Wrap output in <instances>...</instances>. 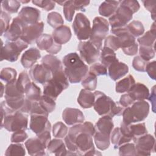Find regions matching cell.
<instances>
[{"label":"cell","mask_w":156,"mask_h":156,"mask_svg":"<svg viewBox=\"0 0 156 156\" xmlns=\"http://www.w3.org/2000/svg\"><path fill=\"white\" fill-rule=\"evenodd\" d=\"M87 126L85 122L74 125L70 127L66 137L77 147L79 155H101L94 146L93 138L87 132Z\"/></svg>","instance_id":"cell-1"},{"label":"cell","mask_w":156,"mask_h":156,"mask_svg":"<svg viewBox=\"0 0 156 156\" xmlns=\"http://www.w3.org/2000/svg\"><path fill=\"white\" fill-rule=\"evenodd\" d=\"M64 72L71 83L80 82L88 73V67L76 52H71L63 58Z\"/></svg>","instance_id":"cell-2"},{"label":"cell","mask_w":156,"mask_h":156,"mask_svg":"<svg viewBox=\"0 0 156 156\" xmlns=\"http://www.w3.org/2000/svg\"><path fill=\"white\" fill-rule=\"evenodd\" d=\"M94 109L99 115H108L113 118L114 116H121L124 108L119 103L113 101L109 96L100 91L94 93Z\"/></svg>","instance_id":"cell-3"},{"label":"cell","mask_w":156,"mask_h":156,"mask_svg":"<svg viewBox=\"0 0 156 156\" xmlns=\"http://www.w3.org/2000/svg\"><path fill=\"white\" fill-rule=\"evenodd\" d=\"M149 104L144 101L134 102L130 106L124 109L122 112V122L129 125L132 123L144 121L149 112Z\"/></svg>","instance_id":"cell-4"},{"label":"cell","mask_w":156,"mask_h":156,"mask_svg":"<svg viewBox=\"0 0 156 156\" xmlns=\"http://www.w3.org/2000/svg\"><path fill=\"white\" fill-rule=\"evenodd\" d=\"M68 81L63 69L52 74V78L44 84L43 94L55 101L60 93L69 87Z\"/></svg>","instance_id":"cell-5"},{"label":"cell","mask_w":156,"mask_h":156,"mask_svg":"<svg viewBox=\"0 0 156 156\" xmlns=\"http://www.w3.org/2000/svg\"><path fill=\"white\" fill-rule=\"evenodd\" d=\"M111 33L116 36L120 44V48L127 55H134L138 52V45L135 38L132 35L125 27L111 29Z\"/></svg>","instance_id":"cell-6"},{"label":"cell","mask_w":156,"mask_h":156,"mask_svg":"<svg viewBox=\"0 0 156 156\" xmlns=\"http://www.w3.org/2000/svg\"><path fill=\"white\" fill-rule=\"evenodd\" d=\"M108 29L109 24L107 20L101 16L94 18L90 41L99 50L102 49V41L105 38Z\"/></svg>","instance_id":"cell-7"},{"label":"cell","mask_w":156,"mask_h":156,"mask_svg":"<svg viewBox=\"0 0 156 156\" xmlns=\"http://www.w3.org/2000/svg\"><path fill=\"white\" fill-rule=\"evenodd\" d=\"M1 49V61L4 60L10 62H16L21 52L28 47V44L20 38L15 41L7 42L3 46L2 41Z\"/></svg>","instance_id":"cell-8"},{"label":"cell","mask_w":156,"mask_h":156,"mask_svg":"<svg viewBox=\"0 0 156 156\" xmlns=\"http://www.w3.org/2000/svg\"><path fill=\"white\" fill-rule=\"evenodd\" d=\"M28 117L25 113L16 112L7 115L1 122V128L4 127L9 132H16L27 129Z\"/></svg>","instance_id":"cell-9"},{"label":"cell","mask_w":156,"mask_h":156,"mask_svg":"<svg viewBox=\"0 0 156 156\" xmlns=\"http://www.w3.org/2000/svg\"><path fill=\"white\" fill-rule=\"evenodd\" d=\"M72 27L78 40L83 41L90 38L91 31V24L88 18L83 13L76 14Z\"/></svg>","instance_id":"cell-10"},{"label":"cell","mask_w":156,"mask_h":156,"mask_svg":"<svg viewBox=\"0 0 156 156\" xmlns=\"http://www.w3.org/2000/svg\"><path fill=\"white\" fill-rule=\"evenodd\" d=\"M133 12L120 2L119 7L113 15L109 18V23L112 29L120 28L126 26L132 19Z\"/></svg>","instance_id":"cell-11"},{"label":"cell","mask_w":156,"mask_h":156,"mask_svg":"<svg viewBox=\"0 0 156 156\" xmlns=\"http://www.w3.org/2000/svg\"><path fill=\"white\" fill-rule=\"evenodd\" d=\"M80 58L88 65L94 63L100 56V50L98 49L90 40L80 41L78 46Z\"/></svg>","instance_id":"cell-12"},{"label":"cell","mask_w":156,"mask_h":156,"mask_svg":"<svg viewBox=\"0 0 156 156\" xmlns=\"http://www.w3.org/2000/svg\"><path fill=\"white\" fill-rule=\"evenodd\" d=\"M136 149V155H150L155 152V140L151 134H145L133 140Z\"/></svg>","instance_id":"cell-13"},{"label":"cell","mask_w":156,"mask_h":156,"mask_svg":"<svg viewBox=\"0 0 156 156\" xmlns=\"http://www.w3.org/2000/svg\"><path fill=\"white\" fill-rule=\"evenodd\" d=\"M44 27V24L42 21L24 26L20 39L28 44H31L42 35Z\"/></svg>","instance_id":"cell-14"},{"label":"cell","mask_w":156,"mask_h":156,"mask_svg":"<svg viewBox=\"0 0 156 156\" xmlns=\"http://www.w3.org/2000/svg\"><path fill=\"white\" fill-rule=\"evenodd\" d=\"M48 117L47 116L40 114L30 115V129L37 135L47 130L51 131V124Z\"/></svg>","instance_id":"cell-15"},{"label":"cell","mask_w":156,"mask_h":156,"mask_svg":"<svg viewBox=\"0 0 156 156\" xmlns=\"http://www.w3.org/2000/svg\"><path fill=\"white\" fill-rule=\"evenodd\" d=\"M37 47L41 50H45L48 53L54 55L62 49V45L55 43L52 36L47 34H42L37 40Z\"/></svg>","instance_id":"cell-16"},{"label":"cell","mask_w":156,"mask_h":156,"mask_svg":"<svg viewBox=\"0 0 156 156\" xmlns=\"http://www.w3.org/2000/svg\"><path fill=\"white\" fill-rule=\"evenodd\" d=\"M29 75L34 82L40 84H45L52 78L51 71L43 64L33 66L29 71Z\"/></svg>","instance_id":"cell-17"},{"label":"cell","mask_w":156,"mask_h":156,"mask_svg":"<svg viewBox=\"0 0 156 156\" xmlns=\"http://www.w3.org/2000/svg\"><path fill=\"white\" fill-rule=\"evenodd\" d=\"M119 129L122 133L130 138L132 140H134L147 133L145 123L144 122L126 125L122 122L120 124Z\"/></svg>","instance_id":"cell-18"},{"label":"cell","mask_w":156,"mask_h":156,"mask_svg":"<svg viewBox=\"0 0 156 156\" xmlns=\"http://www.w3.org/2000/svg\"><path fill=\"white\" fill-rule=\"evenodd\" d=\"M18 17L24 26L35 24L40 19V11L34 7L26 6L20 11Z\"/></svg>","instance_id":"cell-19"},{"label":"cell","mask_w":156,"mask_h":156,"mask_svg":"<svg viewBox=\"0 0 156 156\" xmlns=\"http://www.w3.org/2000/svg\"><path fill=\"white\" fill-rule=\"evenodd\" d=\"M62 119L68 126H74L82 123L85 118L81 110L77 108L67 107L62 113Z\"/></svg>","instance_id":"cell-20"},{"label":"cell","mask_w":156,"mask_h":156,"mask_svg":"<svg viewBox=\"0 0 156 156\" xmlns=\"http://www.w3.org/2000/svg\"><path fill=\"white\" fill-rule=\"evenodd\" d=\"M24 26L18 16L13 18L8 30L4 34V37L10 41H15L20 38Z\"/></svg>","instance_id":"cell-21"},{"label":"cell","mask_w":156,"mask_h":156,"mask_svg":"<svg viewBox=\"0 0 156 156\" xmlns=\"http://www.w3.org/2000/svg\"><path fill=\"white\" fill-rule=\"evenodd\" d=\"M25 146L31 156L46 155L45 149L47 146L38 136L28 139L25 142Z\"/></svg>","instance_id":"cell-22"},{"label":"cell","mask_w":156,"mask_h":156,"mask_svg":"<svg viewBox=\"0 0 156 156\" xmlns=\"http://www.w3.org/2000/svg\"><path fill=\"white\" fill-rule=\"evenodd\" d=\"M40 57V51L35 48H31L26 50L22 55L21 63L25 68H31Z\"/></svg>","instance_id":"cell-23"},{"label":"cell","mask_w":156,"mask_h":156,"mask_svg":"<svg viewBox=\"0 0 156 156\" xmlns=\"http://www.w3.org/2000/svg\"><path fill=\"white\" fill-rule=\"evenodd\" d=\"M108 73L110 79L116 81L124 77L129 72L128 66L123 62L116 61L108 67Z\"/></svg>","instance_id":"cell-24"},{"label":"cell","mask_w":156,"mask_h":156,"mask_svg":"<svg viewBox=\"0 0 156 156\" xmlns=\"http://www.w3.org/2000/svg\"><path fill=\"white\" fill-rule=\"evenodd\" d=\"M128 93L134 101H144L147 99L149 95V90L145 85L138 82L132 87Z\"/></svg>","instance_id":"cell-25"},{"label":"cell","mask_w":156,"mask_h":156,"mask_svg":"<svg viewBox=\"0 0 156 156\" xmlns=\"http://www.w3.org/2000/svg\"><path fill=\"white\" fill-rule=\"evenodd\" d=\"M114 124L112 118L108 115H104L100 118L94 126L95 131L108 136H110Z\"/></svg>","instance_id":"cell-26"},{"label":"cell","mask_w":156,"mask_h":156,"mask_svg":"<svg viewBox=\"0 0 156 156\" xmlns=\"http://www.w3.org/2000/svg\"><path fill=\"white\" fill-rule=\"evenodd\" d=\"M52 36L55 43L62 45L68 43L70 40L71 38V31L68 26L62 25L56 28L52 32Z\"/></svg>","instance_id":"cell-27"},{"label":"cell","mask_w":156,"mask_h":156,"mask_svg":"<svg viewBox=\"0 0 156 156\" xmlns=\"http://www.w3.org/2000/svg\"><path fill=\"white\" fill-rule=\"evenodd\" d=\"M41 64L48 68L51 71L52 74L63 70V65L61 61L52 54L44 55L41 59Z\"/></svg>","instance_id":"cell-28"},{"label":"cell","mask_w":156,"mask_h":156,"mask_svg":"<svg viewBox=\"0 0 156 156\" xmlns=\"http://www.w3.org/2000/svg\"><path fill=\"white\" fill-rule=\"evenodd\" d=\"M65 143L60 138H54L50 141L47 146V151L50 154L55 155H67L68 150H66Z\"/></svg>","instance_id":"cell-29"},{"label":"cell","mask_w":156,"mask_h":156,"mask_svg":"<svg viewBox=\"0 0 156 156\" xmlns=\"http://www.w3.org/2000/svg\"><path fill=\"white\" fill-rule=\"evenodd\" d=\"M156 38L155 23L154 22L151 27L150 30L146 32L143 36L139 37L137 41L140 46L155 48V41Z\"/></svg>","instance_id":"cell-30"},{"label":"cell","mask_w":156,"mask_h":156,"mask_svg":"<svg viewBox=\"0 0 156 156\" xmlns=\"http://www.w3.org/2000/svg\"><path fill=\"white\" fill-rule=\"evenodd\" d=\"M95 100L94 93L86 89L80 90L77 98L78 104L83 108H89L93 106Z\"/></svg>","instance_id":"cell-31"},{"label":"cell","mask_w":156,"mask_h":156,"mask_svg":"<svg viewBox=\"0 0 156 156\" xmlns=\"http://www.w3.org/2000/svg\"><path fill=\"white\" fill-rule=\"evenodd\" d=\"M121 1H105L99 7V13L102 16L109 17L114 14L119 7Z\"/></svg>","instance_id":"cell-32"},{"label":"cell","mask_w":156,"mask_h":156,"mask_svg":"<svg viewBox=\"0 0 156 156\" xmlns=\"http://www.w3.org/2000/svg\"><path fill=\"white\" fill-rule=\"evenodd\" d=\"M101 63L104 65L107 68L113 63L118 61L116 55L112 49L104 46L100 53Z\"/></svg>","instance_id":"cell-33"},{"label":"cell","mask_w":156,"mask_h":156,"mask_svg":"<svg viewBox=\"0 0 156 156\" xmlns=\"http://www.w3.org/2000/svg\"><path fill=\"white\" fill-rule=\"evenodd\" d=\"M110 140L116 149L123 144L129 143L132 140V139L122 133L119 127H116L111 133Z\"/></svg>","instance_id":"cell-34"},{"label":"cell","mask_w":156,"mask_h":156,"mask_svg":"<svg viewBox=\"0 0 156 156\" xmlns=\"http://www.w3.org/2000/svg\"><path fill=\"white\" fill-rule=\"evenodd\" d=\"M135 83V80L133 77L129 74L126 77L121 79L116 83L115 90L119 93L128 92Z\"/></svg>","instance_id":"cell-35"},{"label":"cell","mask_w":156,"mask_h":156,"mask_svg":"<svg viewBox=\"0 0 156 156\" xmlns=\"http://www.w3.org/2000/svg\"><path fill=\"white\" fill-rule=\"evenodd\" d=\"M5 99L8 98H15L21 96H24V94L21 93L16 86V80L7 83L5 86Z\"/></svg>","instance_id":"cell-36"},{"label":"cell","mask_w":156,"mask_h":156,"mask_svg":"<svg viewBox=\"0 0 156 156\" xmlns=\"http://www.w3.org/2000/svg\"><path fill=\"white\" fill-rule=\"evenodd\" d=\"M93 136L95 144L99 149L104 151L108 148L110 144V136L105 135L95 131Z\"/></svg>","instance_id":"cell-37"},{"label":"cell","mask_w":156,"mask_h":156,"mask_svg":"<svg viewBox=\"0 0 156 156\" xmlns=\"http://www.w3.org/2000/svg\"><path fill=\"white\" fill-rule=\"evenodd\" d=\"M126 27L130 34L135 38L142 35L144 32V26L140 21L133 20L128 24Z\"/></svg>","instance_id":"cell-38"},{"label":"cell","mask_w":156,"mask_h":156,"mask_svg":"<svg viewBox=\"0 0 156 156\" xmlns=\"http://www.w3.org/2000/svg\"><path fill=\"white\" fill-rule=\"evenodd\" d=\"M27 99L31 101H38L41 96V89L34 82H31L25 92Z\"/></svg>","instance_id":"cell-39"},{"label":"cell","mask_w":156,"mask_h":156,"mask_svg":"<svg viewBox=\"0 0 156 156\" xmlns=\"http://www.w3.org/2000/svg\"><path fill=\"white\" fill-rule=\"evenodd\" d=\"M97 76L88 71L81 80V84L84 89L93 91L97 87Z\"/></svg>","instance_id":"cell-40"},{"label":"cell","mask_w":156,"mask_h":156,"mask_svg":"<svg viewBox=\"0 0 156 156\" xmlns=\"http://www.w3.org/2000/svg\"><path fill=\"white\" fill-rule=\"evenodd\" d=\"M30 83V79L27 71H23L21 72L18 79L16 80V86L18 90L21 93L24 94Z\"/></svg>","instance_id":"cell-41"},{"label":"cell","mask_w":156,"mask_h":156,"mask_svg":"<svg viewBox=\"0 0 156 156\" xmlns=\"http://www.w3.org/2000/svg\"><path fill=\"white\" fill-rule=\"evenodd\" d=\"M38 102L41 107L48 113L52 112L55 108V100L44 94L40 97Z\"/></svg>","instance_id":"cell-42"},{"label":"cell","mask_w":156,"mask_h":156,"mask_svg":"<svg viewBox=\"0 0 156 156\" xmlns=\"http://www.w3.org/2000/svg\"><path fill=\"white\" fill-rule=\"evenodd\" d=\"M21 6L20 2L16 0H4L1 2L2 10L8 13H15L18 11Z\"/></svg>","instance_id":"cell-43"},{"label":"cell","mask_w":156,"mask_h":156,"mask_svg":"<svg viewBox=\"0 0 156 156\" xmlns=\"http://www.w3.org/2000/svg\"><path fill=\"white\" fill-rule=\"evenodd\" d=\"M47 22L49 26L55 29L62 26L64 23L62 15L56 12H52L48 13Z\"/></svg>","instance_id":"cell-44"},{"label":"cell","mask_w":156,"mask_h":156,"mask_svg":"<svg viewBox=\"0 0 156 156\" xmlns=\"http://www.w3.org/2000/svg\"><path fill=\"white\" fill-rule=\"evenodd\" d=\"M68 129L66 126L61 121L55 123L52 127V135L57 138H63L68 133Z\"/></svg>","instance_id":"cell-45"},{"label":"cell","mask_w":156,"mask_h":156,"mask_svg":"<svg viewBox=\"0 0 156 156\" xmlns=\"http://www.w3.org/2000/svg\"><path fill=\"white\" fill-rule=\"evenodd\" d=\"M5 155H21L23 156L26 154V151L23 144L19 143L11 144L9 146L5 152Z\"/></svg>","instance_id":"cell-46"},{"label":"cell","mask_w":156,"mask_h":156,"mask_svg":"<svg viewBox=\"0 0 156 156\" xmlns=\"http://www.w3.org/2000/svg\"><path fill=\"white\" fill-rule=\"evenodd\" d=\"M17 72L12 68H4L0 73V78L6 83H9L16 80Z\"/></svg>","instance_id":"cell-47"},{"label":"cell","mask_w":156,"mask_h":156,"mask_svg":"<svg viewBox=\"0 0 156 156\" xmlns=\"http://www.w3.org/2000/svg\"><path fill=\"white\" fill-rule=\"evenodd\" d=\"M63 6V12L65 19L69 22L72 21L76 10L73 1H65Z\"/></svg>","instance_id":"cell-48"},{"label":"cell","mask_w":156,"mask_h":156,"mask_svg":"<svg viewBox=\"0 0 156 156\" xmlns=\"http://www.w3.org/2000/svg\"><path fill=\"white\" fill-rule=\"evenodd\" d=\"M11 16L7 12L1 10L0 12V24H1V35H2L9 29Z\"/></svg>","instance_id":"cell-49"},{"label":"cell","mask_w":156,"mask_h":156,"mask_svg":"<svg viewBox=\"0 0 156 156\" xmlns=\"http://www.w3.org/2000/svg\"><path fill=\"white\" fill-rule=\"evenodd\" d=\"M119 154L120 155H136L135 144L126 143L121 145L119 147Z\"/></svg>","instance_id":"cell-50"},{"label":"cell","mask_w":156,"mask_h":156,"mask_svg":"<svg viewBox=\"0 0 156 156\" xmlns=\"http://www.w3.org/2000/svg\"><path fill=\"white\" fill-rule=\"evenodd\" d=\"M139 54L142 58L148 62L154 57L155 54V48L140 46Z\"/></svg>","instance_id":"cell-51"},{"label":"cell","mask_w":156,"mask_h":156,"mask_svg":"<svg viewBox=\"0 0 156 156\" xmlns=\"http://www.w3.org/2000/svg\"><path fill=\"white\" fill-rule=\"evenodd\" d=\"M89 72L93 74L96 76H105L107 74V68L100 63H93L90 67Z\"/></svg>","instance_id":"cell-52"},{"label":"cell","mask_w":156,"mask_h":156,"mask_svg":"<svg viewBox=\"0 0 156 156\" xmlns=\"http://www.w3.org/2000/svg\"><path fill=\"white\" fill-rule=\"evenodd\" d=\"M107 47L113 51H117L119 48H120V44L118 38L115 35H108L105 39L104 46Z\"/></svg>","instance_id":"cell-53"},{"label":"cell","mask_w":156,"mask_h":156,"mask_svg":"<svg viewBox=\"0 0 156 156\" xmlns=\"http://www.w3.org/2000/svg\"><path fill=\"white\" fill-rule=\"evenodd\" d=\"M147 62L142 58L140 55L134 57L132 61V66L135 70L140 72H145Z\"/></svg>","instance_id":"cell-54"},{"label":"cell","mask_w":156,"mask_h":156,"mask_svg":"<svg viewBox=\"0 0 156 156\" xmlns=\"http://www.w3.org/2000/svg\"><path fill=\"white\" fill-rule=\"evenodd\" d=\"M32 2L46 11H50L52 10L55 5V2L52 1H46V0H34Z\"/></svg>","instance_id":"cell-55"},{"label":"cell","mask_w":156,"mask_h":156,"mask_svg":"<svg viewBox=\"0 0 156 156\" xmlns=\"http://www.w3.org/2000/svg\"><path fill=\"white\" fill-rule=\"evenodd\" d=\"M28 137L27 134L24 130H20L14 132L11 136L10 141L12 143H19L26 140Z\"/></svg>","instance_id":"cell-56"},{"label":"cell","mask_w":156,"mask_h":156,"mask_svg":"<svg viewBox=\"0 0 156 156\" xmlns=\"http://www.w3.org/2000/svg\"><path fill=\"white\" fill-rule=\"evenodd\" d=\"M121 3L126 7H127L129 9H130L133 13H136L140 9V4L137 1L135 0H125L121 1Z\"/></svg>","instance_id":"cell-57"},{"label":"cell","mask_w":156,"mask_h":156,"mask_svg":"<svg viewBox=\"0 0 156 156\" xmlns=\"http://www.w3.org/2000/svg\"><path fill=\"white\" fill-rule=\"evenodd\" d=\"M144 7L151 13V18L155 20V1H143Z\"/></svg>","instance_id":"cell-58"},{"label":"cell","mask_w":156,"mask_h":156,"mask_svg":"<svg viewBox=\"0 0 156 156\" xmlns=\"http://www.w3.org/2000/svg\"><path fill=\"white\" fill-rule=\"evenodd\" d=\"M135 101L130 96L129 93H127V94H124L121 96L119 99V104L124 108H126L127 107L130 106Z\"/></svg>","instance_id":"cell-59"},{"label":"cell","mask_w":156,"mask_h":156,"mask_svg":"<svg viewBox=\"0 0 156 156\" xmlns=\"http://www.w3.org/2000/svg\"><path fill=\"white\" fill-rule=\"evenodd\" d=\"M155 61L147 63L146 67V71L148 76L153 80H155Z\"/></svg>","instance_id":"cell-60"},{"label":"cell","mask_w":156,"mask_h":156,"mask_svg":"<svg viewBox=\"0 0 156 156\" xmlns=\"http://www.w3.org/2000/svg\"><path fill=\"white\" fill-rule=\"evenodd\" d=\"M73 2L76 10H83L90 4V1H82V0H73Z\"/></svg>","instance_id":"cell-61"},{"label":"cell","mask_w":156,"mask_h":156,"mask_svg":"<svg viewBox=\"0 0 156 156\" xmlns=\"http://www.w3.org/2000/svg\"><path fill=\"white\" fill-rule=\"evenodd\" d=\"M33 102L34 101H31L29 99L26 98L24 99L23 105L22 106L19 112H21V113H25V114L30 113V110H31L32 107Z\"/></svg>","instance_id":"cell-62"},{"label":"cell","mask_w":156,"mask_h":156,"mask_svg":"<svg viewBox=\"0 0 156 156\" xmlns=\"http://www.w3.org/2000/svg\"><path fill=\"white\" fill-rule=\"evenodd\" d=\"M147 99L152 104V111L154 113H155V85H154L151 90V94L149 95Z\"/></svg>","instance_id":"cell-63"},{"label":"cell","mask_w":156,"mask_h":156,"mask_svg":"<svg viewBox=\"0 0 156 156\" xmlns=\"http://www.w3.org/2000/svg\"><path fill=\"white\" fill-rule=\"evenodd\" d=\"M1 97H2V95H3V93H4V89H5V88L4 87V85H3L2 83H1Z\"/></svg>","instance_id":"cell-64"}]
</instances>
